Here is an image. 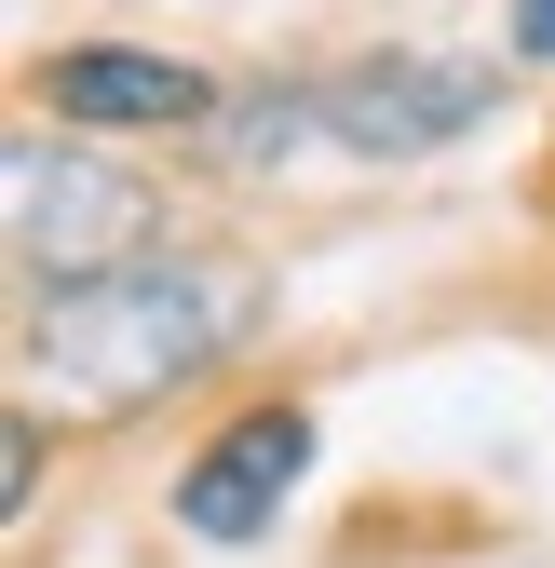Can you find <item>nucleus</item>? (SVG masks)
Listing matches in <instances>:
<instances>
[{"mask_svg":"<svg viewBox=\"0 0 555 568\" xmlns=\"http://www.w3.org/2000/svg\"><path fill=\"white\" fill-rule=\"evenodd\" d=\"M54 109L95 122V135H109V122H163V135H176V122H218V82L176 68V54H68V68H54Z\"/></svg>","mask_w":555,"mask_h":568,"instance_id":"nucleus-5","label":"nucleus"},{"mask_svg":"<svg viewBox=\"0 0 555 568\" xmlns=\"http://www.w3.org/2000/svg\"><path fill=\"white\" fill-rule=\"evenodd\" d=\"M488 95H502V68H474V54H366L339 82H312V122L339 150H447V135L488 122Z\"/></svg>","mask_w":555,"mask_h":568,"instance_id":"nucleus-3","label":"nucleus"},{"mask_svg":"<svg viewBox=\"0 0 555 568\" xmlns=\"http://www.w3.org/2000/svg\"><path fill=\"white\" fill-rule=\"evenodd\" d=\"M0 203H14V257L82 284V271H122L163 244V203L150 176H122L95 150H54V135H14V163H0Z\"/></svg>","mask_w":555,"mask_h":568,"instance_id":"nucleus-2","label":"nucleus"},{"mask_svg":"<svg viewBox=\"0 0 555 568\" xmlns=\"http://www.w3.org/2000/svg\"><path fill=\"white\" fill-rule=\"evenodd\" d=\"M299 460H312V419H299V406H258V419H231V434L176 474V528H190V541H258L271 515H285Z\"/></svg>","mask_w":555,"mask_h":568,"instance_id":"nucleus-4","label":"nucleus"},{"mask_svg":"<svg viewBox=\"0 0 555 568\" xmlns=\"http://www.w3.org/2000/svg\"><path fill=\"white\" fill-rule=\"evenodd\" d=\"M244 271H190V257H122L54 284L41 325H28V379L68 406H135V393H176L190 366H218L244 338Z\"/></svg>","mask_w":555,"mask_h":568,"instance_id":"nucleus-1","label":"nucleus"},{"mask_svg":"<svg viewBox=\"0 0 555 568\" xmlns=\"http://www.w3.org/2000/svg\"><path fill=\"white\" fill-rule=\"evenodd\" d=\"M515 54H542V68H555V0H515Z\"/></svg>","mask_w":555,"mask_h":568,"instance_id":"nucleus-6","label":"nucleus"}]
</instances>
